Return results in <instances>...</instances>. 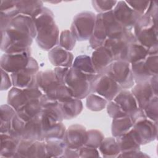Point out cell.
I'll return each mask as SVG.
<instances>
[{"instance_id":"obj_1","label":"cell","mask_w":158,"mask_h":158,"mask_svg":"<svg viewBox=\"0 0 158 158\" xmlns=\"http://www.w3.org/2000/svg\"><path fill=\"white\" fill-rule=\"evenodd\" d=\"M33 19L36 28V41L38 46L44 50L54 48L59 41V33L52 12L43 7Z\"/></svg>"},{"instance_id":"obj_2","label":"cell","mask_w":158,"mask_h":158,"mask_svg":"<svg viewBox=\"0 0 158 158\" xmlns=\"http://www.w3.org/2000/svg\"><path fill=\"white\" fill-rule=\"evenodd\" d=\"M33 36L26 29L10 24L1 31V49L5 53L30 52Z\"/></svg>"},{"instance_id":"obj_3","label":"cell","mask_w":158,"mask_h":158,"mask_svg":"<svg viewBox=\"0 0 158 158\" xmlns=\"http://www.w3.org/2000/svg\"><path fill=\"white\" fill-rule=\"evenodd\" d=\"M156 20L150 16L143 14L134 26V35L136 41L151 52L157 48V23Z\"/></svg>"},{"instance_id":"obj_4","label":"cell","mask_w":158,"mask_h":158,"mask_svg":"<svg viewBox=\"0 0 158 158\" xmlns=\"http://www.w3.org/2000/svg\"><path fill=\"white\" fill-rule=\"evenodd\" d=\"M96 74H87L70 67L64 84L72 90L74 98L81 99L88 96L91 91V83Z\"/></svg>"},{"instance_id":"obj_5","label":"cell","mask_w":158,"mask_h":158,"mask_svg":"<svg viewBox=\"0 0 158 158\" xmlns=\"http://www.w3.org/2000/svg\"><path fill=\"white\" fill-rule=\"evenodd\" d=\"M121 89L117 81L104 71L98 73L91 83V91L109 101L113 100Z\"/></svg>"},{"instance_id":"obj_6","label":"cell","mask_w":158,"mask_h":158,"mask_svg":"<svg viewBox=\"0 0 158 158\" xmlns=\"http://www.w3.org/2000/svg\"><path fill=\"white\" fill-rule=\"evenodd\" d=\"M96 16L91 12H83L73 19L71 26V32L75 38L80 41L86 40L91 36Z\"/></svg>"},{"instance_id":"obj_7","label":"cell","mask_w":158,"mask_h":158,"mask_svg":"<svg viewBox=\"0 0 158 158\" xmlns=\"http://www.w3.org/2000/svg\"><path fill=\"white\" fill-rule=\"evenodd\" d=\"M130 64L125 60H114L104 71L109 74L122 88L127 89L134 85Z\"/></svg>"},{"instance_id":"obj_8","label":"cell","mask_w":158,"mask_h":158,"mask_svg":"<svg viewBox=\"0 0 158 158\" xmlns=\"http://www.w3.org/2000/svg\"><path fill=\"white\" fill-rule=\"evenodd\" d=\"M135 40L134 34L125 30L117 37L107 39L104 46L110 51L114 60H125L128 47Z\"/></svg>"},{"instance_id":"obj_9","label":"cell","mask_w":158,"mask_h":158,"mask_svg":"<svg viewBox=\"0 0 158 158\" xmlns=\"http://www.w3.org/2000/svg\"><path fill=\"white\" fill-rule=\"evenodd\" d=\"M38 65L36 61L30 57L27 66L23 69L11 73V80L14 86L24 89L36 84Z\"/></svg>"},{"instance_id":"obj_10","label":"cell","mask_w":158,"mask_h":158,"mask_svg":"<svg viewBox=\"0 0 158 158\" xmlns=\"http://www.w3.org/2000/svg\"><path fill=\"white\" fill-rule=\"evenodd\" d=\"M30 52L4 53L1 58V69L13 73L25 68L30 60Z\"/></svg>"},{"instance_id":"obj_11","label":"cell","mask_w":158,"mask_h":158,"mask_svg":"<svg viewBox=\"0 0 158 158\" xmlns=\"http://www.w3.org/2000/svg\"><path fill=\"white\" fill-rule=\"evenodd\" d=\"M115 19L128 31L134 27L138 19L141 16L137 12L131 8L126 1H117L113 9Z\"/></svg>"},{"instance_id":"obj_12","label":"cell","mask_w":158,"mask_h":158,"mask_svg":"<svg viewBox=\"0 0 158 158\" xmlns=\"http://www.w3.org/2000/svg\"><path fill=\"white\" fill-rule=\"evenodd\" d=\"M61 83L53 70L40 72L37 73L36 84L38 86L43 94L50 98L56 99L57 91Z\"/></svg>"},{"instance_id":"obj_13","label":"cell","mask_w":158,"mask_h":158,"mask_svg":"<svg viewBox=\"0 0 158 158\" xmlns=\"http://www.w3.org/2000/svg\"><path fill=\"white\" fill-rule=\"evenodd\" d=\"M46 154L43 141L21 139L15 157H43Z\"/></svg>"},{"instance_id":"obj_14","label":"cell","mask_w":158,"mask_h":158,"mask_svg":"<svg viewBox=\"0 0 158 158\" xmlns=\"http://www.w3.org/2000/svg\"><path fill=\"white\" fill-rule=\"evenodd\" d=\"M64 140L67 148L79 150L86 144L87 131L81 125H72L65 131Z\"/></svg>"},{"instance_id":"obj_15","label":"cell","mask_w":158,"mask_h":158,"mask_svg":"<svg viewBox=\"0 0 158 158\" xmlns=\"http://www.w3.org/2000/svg\"><path fill=\"white\" fill-rule=\"evenodd\" d=\"M138 107L144 109L149 101L157 96V91L153 88L150 79L146 81L137 83L131 90Z\"/></svg>"},{"instance_id":"obj_16","label":"cell","mask_w":158,"mask_h":158,"mask_svg":"<svg viewBox=\"0 0 158 158\" xmlns=\"http://www.w3.org/2000/svg\"><path fill=\"white\" fill-rule=\"evenodd\" d=\"M133 128L136 133L141 144L149 143L156 137L157 127L147 117L136 121L134 123Z\"/></svg>"},{"instance_id":"obj_17","label":"cell","mask_w":158,"mask_h":158,"mask_svg":"<svg viewBox=\"0 0 158 158\" xmlns=\"http://www.w3.org/2000/svg\"><path fill=\"white\" fill-rule=\"evenodd\" d=\"M91 59L97 73L103 72L114 60L112 53L104 46L95 49Z\"/></svg>"},{"instance_id":"obj_18","label":"cell","mask_w":158,"mask_h":158,"mask_svg":"<svg viewBox=\"0 0 158 158\" xmlns=\"http://www.w3.org/2000/svg\"><path fill=\"white\" fill-rule=\"evenodd\" d=\"M41 112L33 118L26 122L22 139L43 141Z\"/></svg>"},{"instance_id":"obj_19","label":"cell","mask_w":158,"mask_h":158,"mask_svg":"<svg viewBox=\"0 0 158 158\" xmlns=\"http://www.w3.org/2000/svg\"><path fill=\"white\" fill-rule=\"evenodd\" d=\"M49 59L52 65L57 67H70L73 62L72 54L60 46H56L51 49Z\"/></svg>"},{"instance_id":"obj_20","label":"cell","mask_w":158,"mask_h":158,"mask_svg":"<svg viewBox=\"0 0 158 158\" xmlns=\"http://www.w3.org/2000/svg\"><path fill=\"white\" fill-rule=\"evenodd\" d=\"M116 140L122 152L138 151L141 144L139 139L133 128L124 135L116 137Z\"/></svg>"},{"instance_id":"obj_21","label":"cell","mask_w":158,"mask_h":158,"mask_svg":"<svg viewBox=\"0 0 158 158\" xmlns=\"http://www.w3.org/2000/svg\"><path fill=\"white\" fill-rule=\"evenodd\" d=\"M113 101L115 102L128 115L132 114L138 108L136 101L132 93L125 89L120 91L114 98Z\"/></svg>"},{"instance_id":"obj_22","label":"cell","mask_w":158,"mask_h":158,"mask_svg":"<svg viewBox=\"0 0 158 158\" xmlns=\"http://www.w3.org/2000/svg\"><path fill=\"white\" fill-rule=\"evenodd\" d=\"M31 99L25 89L14 86L8 93L7 103L17 112Z\"/></svg>"},{"instance_id":"obj_23","label":"cell","mask_w":158,"mask_h":158,"mask_svg":"<svg viewBox=\"0 0 158 158\" xmlns=\"http://www.w3.org/2000/svg\"><path fill=\"white\" fill-rule=\"evenodd\" d=\"M20 140L7 133H1V156L15 157Z\"/></svg>"},{"instance_id":"obj_24","label":"cell","mask_w":158,"mask_h":158,"mask_svg":"<svg viewBox=\"0 0 158 158\" xmlns=\"http://www.w3.org/2000/svg\"><path fill=\"white\" fill-rule=\"evenodd\" d=\"M58 107L62 118L70 119L78 115L82 110L83 106L81 101L77 98L66 102H59Z\"/></svg>"},{"instance_id":"obj_25","label":"cell","mask_w":158,"mask_h":158,"mask_svg":"<svg viewBox=\"0 0 158 158\" xmlns=\"http://www.w3.org/2000/svg\"><path fill=\"white\" fill-rule=\"evenodd\" d=\"M19 14L28 15L33 19L43 9V2L41 1H15Z\"/></svg>"},{"instance_id":"obj_26","label":"cell","mask_w":158,"mask_h":158,"mask_svg":"<svg viewBox=\"0 0 158 158\" xmlns=\"http://www.w3.org/2000/svg\"><path fill=\"white\" fill-rule=\"evenodd\" d=\"M148 54V49L141 45L136 40L132 42L128 47L125 61L132 64L144 59Z\"/></svg>"},{"instance_id":"obj_27","label":"cell","mask_w":158,"mask_h":158,"mask_svg":"<svg viewBox=\"0 0 158 158\" xmlns=\"http://www.w3.org/2000/svg\"><path fill=\"white\" fill-rule=\"evenodd\" d=\"M42 110L40 99H31L22 108L17 112V115L27 122L39 114Z\"/></svg>"},{"instance_id":"obj_28","label":"cell","mask_w":158,"mask_h":158,"mask_svg":"<svg viewBox=\"0 0 158 158\" xmlns=\"http://www.w3.org/2000/svg\"><path fill=\"white\" fill-rule=\"evenodd\" d=\"M133 127V122L130 115H125L113 119L112 133L113 136L118 137L127 133Z\"/></svg>"},{"instance_id":"obj_29","label":"cell","mask_w":158,"mask_h":158,"mask_svg":"<svg viewBox=\"0 0 158 158\" xmlns=\"http://www.w3.org/2000/svg\"><path fill=\"white\" fill-rule=\"evenodd\" d=\"M17 112L9 104L1 106V133H8L11 121Z\"/></svg>"},{"instance_id":"obj_30","label":"cell","mask_w":158,"mask_h":158,"mask_svg":"<svg viewBox=\"0 0 158 158\" xmlns=\"http://www.w3.org/2000/svg\"><path fill=\"white\" fill-rule=\"evenodd\" d=\"M46 153L47 156H60L65 153L67 148L64 140L61 139H51L46 141Z\"/></svg>"},{"instance_id":"obj_31","label":"cell","mask_w":158,"mask_h":158,"mask_svg":"<svg viewBox=\"0 0 158 158\" xmlns=\"http://www.w3.org/2000/svg\"><path fill=\"white\" fill-rule=\"evenodd\" d=\"M99 148L104 157H114L120 151L116 139L113 138L104 139Z\"/></svg>"},{"instance_id":"obj_32","label":"cell","mask_w":158,"mask_h":158,"mask_svg":"<svg viewBox=\"0 0 158 158\" xmlns=\"http://www.w3.org/2000/svg\"><path fill=\"white\" fill-rule=\"evenodd\" d=\"M73 67L87 74L98 73L94 69L91 58L86 55H81L75 58Z\"/></svg>"},{"instance_id":"obj_33","label":"cell","mask_w":158,"mask_h":158,"mask_svg":"<svg viewBox=\"0 0 158 158\" xmlns=\"http://www.w3.org/2000/svg\"><path fill=\"white\" fill-rule=\"evenodd\" d=\"M25 123L26 122L16 114L11 121L10 127L7 133L14 137L22 139Z\"/></svg>"},{"instance_id":"obj_34","label":"cell","mask_w":158,"mask_h":158,"mask_svg":"<svg viewBox=\"0 0 158 158\" xmlns=\"http://www.w3.org/2000/svg\"><path fill=\"white\" fill-rule=\"evenodd\" d=\"M107 100L96 93L88 95L86 99L87 107L93 111H98L102 110L106 106Z\"/></svg>"},{"instance_id":"obj_35","label":"cell","mask_w":158,"mask_h":158,"mask_svg":"<svg viewBox=\"0 0 158 158\" xmlns=\"http://www.w3.org/2000/svg\"><path fill=\"white\" fill-rule=\"evenodd\" d=\"M76 38L71 31L68 30H64L61 32L59 37V44L60 47L67 50H72L76 43Z\"/></svg>"},{"instance_id":"obj_36","label":"cell","mask_w":158,"mask_h":158,"mask_svg":"<svg viewBox=\"0 0 158 158\" xmlns=\"http://www.w3.org/2000/svg\"><path fill=\"white\" fill-rule=\"evenodd\" d=\"M1 14L12 19L19 14L15 1H1Z\"/></svg>"},{"instance_id":"obj_37","label":"cell","mask_w":158,"mask_h":158,"mask_svg":"<svg viewBox=\"0 0 158 158\" xmlns=\"http://www.w3.org/2000/svg\"><path fill=\"white\" fill-rule=\"evenodd\" d=\"M104 139L102 134L98 130H91L87 131V140L85 146L97 148Z\"/></svg>"},{"instance_id":"obj_38","label":"cell","mask_w":158,"mask_h":158,"mask_svg":"<svg viewBox=\"0 0 158 158\" xmlns=\"http://www.w3.org/2000/svg\"><path fill=\"white\" fill-rule=\"evenodd\" d=\"M94 9L100 13L112 10L117 1H92Z\"/></svg>"},{"instance_id":"obj_39","label":"cell","mask_w":158,"mask_h":158,"mask_svg":"<svg viewBox=\"0 0 158 158\" xmlns=\"http://www.w3.org/2000/svg\"><path fill=\"white\" fill-rule=\"evenodd\" d=\"M157 97L155 96L146 105L143 109L144 112L147 118H149L152 121H157Z\"/></svg>"},{"instance_id":"obj_40","label":"cell","mask_w":158,"mask_h":158,"mask_svg":"<svg viewBox=\"0 0 158 158\" xmlns=\"http://www.w3.org/2000/svg\"><path fill=\"white\" fill-rule=\"evenodd\" d=\"M107 112L113 118L128 115L114 101H110L107 106Z\"/></svg>"},{"instance_id":"obj_41","label":"cell","mask_w":158,"mask_h":158,"mask_svg":"<svg viewBox=\"0 0 158 158\" xmlns=\"http://www.w3.org/2000/svg\"><path fill=\"white\" fill-rule=\"evenodd\" d=\"M126 2L131 8H132L134 10L137 12L141 15H143V14H145L150 4L149 1H126Z\"/></svg>"},{"instance_id":"obj_42","label":"cell","mask_w":158,"mask_h":158,"mask_svg":"<svg viewBox=\"0 0 158 158\" xmlns=\"http://www.w3.org/2000/svg\"><path fill=\"white\" fill-rule=\"evenodd\" d=\"M1 90H6L9 89L11 86L12 83H11L10 77L7 72L2 69H1Z\"/></svg>"}]
</instances>
